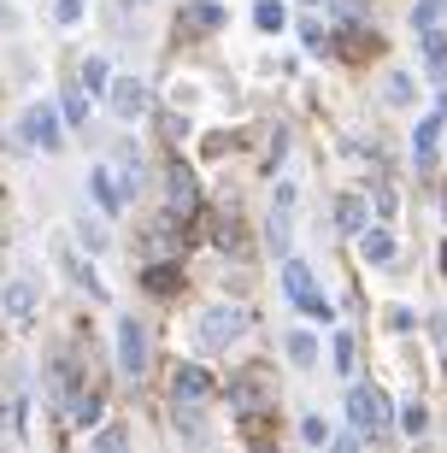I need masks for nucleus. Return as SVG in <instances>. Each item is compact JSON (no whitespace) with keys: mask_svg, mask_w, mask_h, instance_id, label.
<instances>
[{"mask_svg":"<svg viewBox=\"0 0 447 453\" xmlns=\"http://www.w3.org/2000/svg\"><path fill=\"white\" fill-rule=\"evenodd\" d=\"M348 424H353V436H389V430H395L389 395H382L377 383H353L348 388Z\"/></svg>","mask_w":447,"mask_h":453,"instance_id":"f257e3e1","label":"nucleus"},{"mask_svg":"<svg viewBox=\"0 0 447 453\" xmlns=\"http://www.w3.org/2000/svg\"><path fill=\"white\" fill-rule=\"evenodd\" d=\"M195 212H200V183H195V171L182 165V159H171V165H166V219L182 230Z\"/></svg>","mask_w":447,"mask_h":453,"instance_id":"f03ea898","label":"nucleus"},{"mask_svg":"<svg viewBox=\"0 0 447 453\" xmlns=\"http://www.w3.org/2000/svg\"><path fill=\"white\" fill-rule=\"evenodd\" d=\"M295 183H282L277 195H271V212H266V248L282 253L289 259V248H295Z\"/></svg>","mask_w":447,"mask_h":453,"instance_id":"7ed1b4c3","label":"nucleus"},{"mask_svg":"<svg viewBox=\"0 0 447 453\" xmlns=\"http://www.w3.org/2000/svg\"><path fill=\"white\" fill-rule=\"evenodd\" d=\"M24 148L35 153H59L66 148V130H59V106H24Z\"/></svg>","mask_w":447,"mask_h":453,"instance_id":"20e7f679","label":"nucleus"},{"mask_svg":"<svg viewBox=\"0 0 447 453\" xmlns=\"http://www.w3.org/2000/svg\"><path fill=\"white\" fill-rule=\"evenodd\" d=\"M282 295H289L306 319H330V306L318 301V277L300 265V259H282Z\"/></svg>","mask_w":447,"mask_h":453,"instance_id":"39448f33","label":"nucleus"},{"mask_svg":"<svg viewBox=\"0 0 447 453\" xmlns=\"http://www.w3.org/2000/svg\"><path fill=\"white\" fill-rule=\"evenodd\" d=\"M248 330V312L242 306H212V312H200V348H230L235 336Z\"/></svg>","mask_w":447,"mask_h":453,"instance_id":"423d86ee","label":"nucleus"},{"mask_svg":"<svg viewBox=\"0 0 447 453\" xmlns=\"http://www.w3.org/2000/svg\"><path fill=\"white\" fill-rule=\"evenodd\" d=\"M118 365L130 371V377H142L148 371V330H142V319H118Z\"/></svg>","mask_w":447,"mask_h":453,"instance_id":"0eeeda50","label":"nucleus"},{"mask_svg":"<svg viewBox=\"0 0 447 453\" xmlns=\"http://www.w3.org/2000/svg\"><path fill=\"white\" fill-rule=\"evenodd\" d=\"M106 106H112L118 118H142V112H148V83H135V77H112Z\"/></svg>","mask_w":447,"mask_h":453,"instance_id":"6e6552de","label":"nucleus"},{"mask_svg":"<svg viewBox=\"0 0 447 453\" xmlns=\"http://www.w3.org/2000/svg\"><path fill=\"white\" fill-rule=\"evenodd\" d=\"M177 406H200V401H212V371H200V365H182L177 377Z\"/></svg>","mask_w":447,"mask_h":453,"instance_id":"1a4fd4ad","label":"nucleus"},{"mask_svg":"<svg viewBox=\"0 0 447 453\" xmlns=\"http://www.w3.org/2000/svg\"><path fill=\"white\" fill-rule=\"evenodd\" d=\"M112 188H118V201H124V206L135 201V188H142V159H135V148H118V171H112Z\"/></svg>","mask_w":447,"mask_h":453,"instance_id":"9d476101","label":"nucleus"},{"mask_svg":"<svg viewBox=\"0 0 447 453\" xmlns=\"http://www.w3.org/2000/svg\"><path fill=\"white\" fill-rule=\"evenodd\" d=\"M335 224H342L348 235L371 230V206H365V195H342V201H335Z\"/></svg>","mask_w":447,"mask_h":453,"instance_id":"9b49d317","label":"nucleus"},{"mask_svg":"<svg viewBox=\"0 0 447 453\" xmlns=\"http://www.w3.org/2000/svg\"><path fill=\"white\" fill-rule=\"evenodd\" d=\"M230 401H235V412H253V406L266 412V406H271L266 377H253V371H248V377H235V395H230Z\"/></svg>","mask_w":447,"mask_h":453,"instance_id":"f8f14e48","label":"nucleus"},{"mask_svg":"<svg viewBox=\"0 0 447 453\" xmlns=\"http://www.w3.org/2000/svg\"><path fill=\"white\" fill-rule=\"evenodd\" d=\"M424 71H430L435 83H447V30L424 35Z\"/></svg>","mask_w":447,"mask_h":453,"instance_id":"ddd939ff","label":"nucleus"},{"mask_svg":"<svg viewBox=\"0 0 447 453\" xmlns=\"http://www.w3.org/2000/svg\"><path fill=\"white\" fill-rule=\"evenodd\" d=\"M435 142H442V118H424V124L412 130V159H418V165H430V159H435Z\"/></svg>","mask_w":447,"mask_h":453,"instance_id":"4468645a","label":"nucleus"},{"mask_svg":"<svg viewBox=\"0 0 447 453\" xmlns=\"http://www.w3.org/2000/svg\"><path fill=\"white\" fill-rule=\"evenodd\" d=\"M359 253L371 259V265H389V259H395V235H389V230H365L359 235Z\"/></svg>","mask_w":447,"mask_h":453,"instance_id":"2eb2a0df","label":"nucleus"},{"mask_svg":"<svg viewBox=\"0 0 447 453\" xmlns=\"http://www.w3.org/2000/svg\"><path fill=\"white\" fill-rule=\"evenodd\" d=\"M282 353H289L295 365H312L318 359V336L312 330H289V336H282Z\"/></svg>","mask_w":447,"mask_h":453,"instance_id":"dca6fc26","label":"nucleus"},{"mask_svg":"<svg viewBox=\"0 0 447 453\" xmlns=\"http://www.w3.org/2000/svg\"><path fill=\"white\" fill-rule=\"evenodd\" d=\"M142 283H148V295H177L182 271L177 265H148V271H142Z\"/></svg>","mask_w":447,"mask_h":453,"instance_id":"f3484780","label":"nucleus"},{"mask_svg":"<svg viewBox=\"0 0 447 453\" xmlns=\"http://www.w3.org/2000/svg\"><path fill=\"white\" fill-rule=\"evenodd\" d=\"M89 195L100 201V212H124V201H118V188H112V171L100 165L95 177H89Z\"/></svg>","mask_w":447,"mask_h":453,"instance_id":"a211bd4d","label":"nucleus"},{"mask_svg":"<svg viewBox=\"0 0 447 453\" xmlns=\"http://www.w3.org/2000/svg\"><path fill=\"white\" fill-rule=\"evenodd\" d=\"M442 18H447V0H418L412 6V30L430 35V30H442Z\"/></svg>","mask_w":447,"mask_h":453,"instance_id":"6ab92c4d","label":"nucleus"},{"mask_svg":"<svg viewBox=\"0 0 447 453\" xmlns=\"http://www.w3.org/2000/svg\"><path fill=\"white\" fill-rule=\"evenodd\" d=\"M0 306H6L12 319H24V312H35V283H6V295H0Z\"/></svg>","mask_w":447,"mask_h":453,"instance_id":"aec40b11","label":"nucleus"},{"mask_svg":"<svg viewBox=\"0 0 447 453\" xmlns=\"http://www.w3.org/2000/svg\"><path fill=\"white\" fill-rule=\"evenodd\" d=\"M224 24V6L218 0H200V6H189V18H182V30H218Z\"/></svg>","mask_w":447,"mask_h":453,"instance_id":"412c9836","label":"nucleus"},{"mask_svg":"<svg viewBox=\"0 0 447 453\" xmlns=\"http://www.w3.org/2000/svg\"><path fill=\"white\" fill-rule=\"evenodd\" d=\"M412 95H418L412 77H400V71H389V77H382V101H389V106H412Z\"/></svg>","mask_w":447,"mask_h":453,"instance_id":"4be33fe9","label":"nucleus"},{"mask_svg":"<svg viewBox=\"0 0 447 453\" xmlns=\"http://www.w3.org/2000/svg\"><path fill=\"white\" fill-rule=\"evenodd\" d=\"M59 112H66L71 124H89V95H83V83H66V95H59Z\"/></svg>","mask_w":447,"mask_h":453,"instance_id":"5701e85b","label":"nucleus"},{"mask_svg":"<svg viewBox=\"0 0 447 453\" xmlns=\"http://www.w3.org/2000/svg\"><path fill=\"white\" fill-rule=\"evenodd\" d=\"M177 424H182V436H189V448H206V441H212L206 436V418H200L195 406H177Z\"/></svg>","mask_w":447,"mask_h":453,"instance_id":"b1692460","label":"nucleus"},{"mask_svg":"<svg viewBox=\"0 0 447 453\" xmlns=\"http://www.w3.org/2000/svg\"><path fill=\"white\" fill-rule=\"evenodd\" d=\"M66 277H71V283H83L89 295H95V301H106V288H100V277L83 265V259H66Z\"/></svg>","mask_w":447,"mask_h":453,"instance_id":"393cba45","label":"nucleus"},{"mask_svg":"<svg viewBox=\"0 0 447 453\" xmlns=\"http://www.w3.org/2000/svg\"><path fill=\"white\" fill-rule=\"evenodd\" d=\"M89 88H112V71H106V59H83V95Z\"/></svg>","mask_w":447,"mask_h":453,"instance_id":"a878e982","label":"nucleus"},{"mask_svg":"<svg viewBox=\"0 0 447 453\" xmlns=\"http://www.w3.org/2000/svg\"><path fill=\"white\" fill-rule=\"evenodd\" d=\"M89 453H130V441H124V430H112V424H106V430L95 436V448H89Z\"/></svg>","mask_w":447,"mask_h":453,"instance_id":"bb28decb","label":"nucleus"},{"mask_svg":"<svg viewBox=\"0 0 447 453\" xmlns=\"http://www.w3.org/2000/svg\"><path fill=\"white\" fill-rule=\"evenodd\" d=\"M253 24H259V30H282V6L277 0H259V6H253Z\"/></svg>","mask_w":447,"mask_h":453,"instance_id":"cd10ccee","label":"nucleus"},{"mask_svg":"<svg viewBox=\"0 0 447 453\" xmlns=\"http://www.w3.org/2000/svg\"><path fill=\"white\" fill-rule=\"evenodd\" d=\"M100 418V395H77V406H71V424H95Z\"/></svg>","mask_w":447,"mask_h":453,"instance_id":"c85d7f7f","label":"nucleus"},{"mask_svg":"<svg viewBox=\"0 0 447 453\" xmlns=\"http://www.w3.org/2000/svg\"><path fill=\"white\" fill-rule=\"evenodd\" d=\"M300 436H306V448H324V441H330V424H324V418H306V424H300Z\"/></svg>","mask_w":447,"mask_h":453,"instance_id":"c756f323","label":"nucleus"},{"mask_svg":"<svg viewBox=\"0 0 447 453\" xmlns=\"http://www.w3.org/2000/svg\"><path fill=\"white\" fill-rule=\"evenodd\" d=\"M300 42H306L312 53H324V24H318V18H306V24H300Z\"/></svg>","mask_w":447,"mask_h":453,"instance_id":"7c9ffc66","label":"nucleus"},{"mask_svg":"<svg viewBox=\"0 0 447 453\" xmlns=\"http://www.w3.org/2000/svg\"><path fill=\"white\" fill-rule=\"evenodd\" d=\"M335 365H342V377H353V336H335Z\"/></svg>","mask_w":447,"mask_h":453,"instance_id":"2f4dec72","label":"nucleus"},{"mask_svg":"<svg viewBox=\"0 0 447 453\" xmlns=\"http://www.w3.org/2000/svg\"><path fill=\"white\" fill-rule=\"evenodd\" d=\"M53 18H59V24H77V18H83V0H53Z\"/></svg>","mask_w":447,"mask_h":453,"instance_id":"473e14b6","label":"nucleus"},{"mask_svg":"<svg viewBox=\"0 0 447 453\" xmlns=\"http://www.w3.org/2000/svg\"><path fill=\"white\" fill-rule=\"evenodd\" d=\"M235 148V135L230 130H218V135H206V153H230Z\"/></svg>","mask_w":447,"mask_h":453,"instance_id":"72a5a7b5","label":"nucleus"},{"mask_svg":"<svg viewBox=\"0 0 447 453\" xmlns=\"http://www.w3.org/2000/svg\"><path fill=\"white\" fill-rule=\"evenodd\" d=\"M330 453H359V436H353V430H348V436L335 441V448H330Z\"/></svg>","mask_w":447,"mask_h":453,"instance_id":"f704fd0d","label":"nucleus"},{"mask_svg":"<svg viewBox=\"0 0 447 453\" xmlns=\"http://www.w3.org/2000/svg\"><path fill=\"white\" fill-rule=\"evenodd\" d=\"M0 30H12V6L6 0H0Z\"/></svg>","mask_w":447,"mask_h":453,"instance_id":"c9c22d12","label":"nucleus"},{"mask_svg":"<svg viewBox=\"0 0 447 453\" xmlns=\"http://www.w3.org/2000/svg\"><path fill=\"white\" fill-rule=\"evenodd\" d=\"M435 118H442V124H447V88H442V106H435Z\"/></svg>","mask_w":447,"mask_h":453,"instance_id":"e433bc0d","label":"nucleus"},{"mask_svg":"<svg viewBox=\"0 0 447 453\" xmlns=\"http://www.w3.org/2000/svg\"><path fill=\"white\" fill-rule=\"evenodd\" d=\"M442 277H447V242H442Z\"/></svg>","mask_w":447,"mask_h":453,"instance_id":"4c0bfd02","label":"nucleus"},{"mask_svg":"<svg viewBox=\"0 0 447 453\" xmlns=\"http://www.w3.org/2000/svg\"><path fill=\"white\" fill-rule=\"evenodd\" d=\"M124 6H142V0H124Z\"/></svg>","mask_w":447,"mask_h":453,"instance_id":"58836bf2","label":"nucleus"},{"mask_svg":"<svg viewBox=\"0 0 447 453\" xmlns=\"http://www.w3.org/2000/svg\"><path fill=\"white\" fill-rule=\"evenodd\" d=\"M253 453H271V448H253Z\"/></svg>","mask_w":447,"mask_h":453,"instance_id":"ea45409f","label":"nucleus"},{"mask_svg":"<svg viewBox=\"0 0 447 453\" xmlns=\"http://www.w3.org/2000/svg\"><path fill=\"white\" fill-rule=\"evenodd\" d=\"M442 212H447V201H442Z\"/></svg>","mask_w":447,"mask_h":453,"instance_id":"a19ab883","label":"nucleus"},{"mask_svg":"<svg viewBox=\"0 0 447 453\" xmlns=\"http://www.w3.org/2000/svg\"><path fill=\"white\" fill-rule=\"evenodd\" d=\"M306 6H312V0H306Z\"/></svg>","mask_w":447,"mask_h":453,"instance_id":"79ce46f5","label":"nucleus"}]
</instances>
